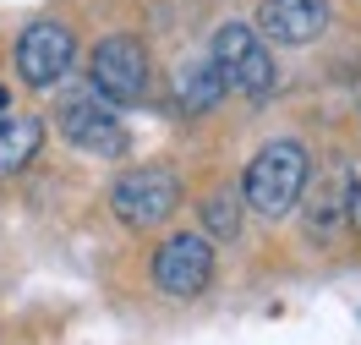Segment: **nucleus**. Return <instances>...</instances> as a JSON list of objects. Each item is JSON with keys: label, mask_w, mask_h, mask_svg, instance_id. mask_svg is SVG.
Returning a JSON list of instances; mask_svg holds the SVG:
<instances>
[{"label": "nucleus", "mask_w": 361, "mask_h": 345, "mask_svg": "<svg viewBox=\"0 0 361 345\" xmlns=\"http://www.w3.org/2000/svg\"><path fill=\"white\" fill-rule=\"evenodd\" d=\"M154 285L170 301L203 296L208 285H214V247H208V236H197V230L164 236L159 253H154Z\"/></svg>", "instance_id": "obj_6"}, {"label": "nucleus", "mask_w": 361, "mask_h": 345, "mask_svg": "<svg viewBox=\"0 0 361 345\" xmlns=\"http://www.w3.org/2000/svg\"><path fill=\"white\" fill-rule=\"evenodd\" d=\"M77 61V33L66 23H27L17 39V71L27 88H55Z\"/></svg>", "instance_id": "obj_7"}, {"label": "nucleus", "mask_w": 361, "mask_h": 345, "mask_svg": "<svg viewBox=\"0 0 361 345\" xmlns=\"http://www.w3.org/2000/svg\"><path fill=\"white\" fill-rule=\"evenodd\" d=\"M0 115H11V93H6V83H0Z\"/></svg>", "instance_id": "obj_13"}, {"label": "nucleus", "mask_w": 361, "mask_h": 345, "mask_svg": "<svg viewBox=\"0 0 361 345\" xmlns=\"http://www.w3.org/2000/svg\"><path fill=\"white\" fill-rule=\"evenodd\" d=\"M39 148H44V121L39 115H0V181L17 176Z\"/></svg>", "instance_id": "obj_9"}, {"label": "nucleus", "mask_w": 361, "mask_h": 345, "mask_svg": "<svg viewBox=\"0 0 361 345\" xmlns=\"http://www.w3.org/2000/svg\"><path fill=\"white\" fill-rule=\"evenodd\" d=\"M203 230H208V236H219V241H235V236H241V198H235L230 186H214V192H208Z\"/></svg>", "instance_id": "obj_11"}, {"label": "nucleus", "mask_w": 361, "mask_h": 345, "mask_svg": "<svg viewBox=\"0 0 361 345\" xmlns=\"http://www.w3.org/2000/svg\"><path fill=\"white\" fill-rule=\"evenodd\" d=\"M312 181V154L301 148V143L279 138L269 148H257V159L247 164V176H241V198H247L252 214H263V219H285L295 203H301V192Z\"/></svg>", "instance_id": "obj_1"}, {"label": "nucleus", "mask_w": 361, "mask_h": 345, "mask_svg": "<svg viewBox=\"0 0 361 345\" xmlns=\"http://www.w3.org/2000/svg\"><path fill=\"white\" fill-rule=\"evenodd\" d=\"M55 126H61V138H66L77 154H88V159H121V154L132 148V138H126V126H121L115 104H104L93 88L61 99Z\"/></svg>", "instance_id": "obj_3"}, {"label": "nucleus", "mask_w": 361, "mask_h": 345, "mask_svg": "<svg viewBox=\"0 0 361 345\" xmlns=\"http://www.w3.org/2000/svg\"><path fill=\"white\" fill-rule=\"evenodd\" d=\"M208 66L219 71L225 93H241V99H269L279 88V66L269 55V39L247 23H225L214 28L208 39Z\"/></svg>", "instance_id": "obj_2"}, {"label": "nucleus", "mask_w": 361, "mask_h": 345, "mask_svg": "<svg viewBox=\"0 0 361 345\" xmlns=\"http://www.w3.org/2000/svg\"><path fill=\"white\" fill-rule=\"evenodd\" d=\"M176 203H180V181H176V170H164V164H137V170H126L110 186V208L126 230L164 225L176 214Z\"/></svg>", "instance_id": "obj_4"}, {"label": "nucleus", "mask_w": 361, "mask_h": 345, "mask_svg": "<svg viewBox=\"0 0 361 345\" xmlns=\"http://www.w3.org/2000/svg\"><path fill=\"white\" fill-rule=\"evenodd\" d=\"M219 99H225V83H219V71L208 66V61H203V66H192V71L176 83V104H180V115H208Z\"/></svg>", "instance_id": "obj_10"}, {"label": "nucleus", "mask_w": 361, "mask_h": 345, "mask_svg": "<svg viewBox=\"0 0 361 345\" xmlns=\"http://www.w3.org/2000/svg\"><path fill=\"white\" fill-rule=\"evenodd\" d=\"M345 225L361 236V176H350V192H345Z\"/></svg>", "instance_id": "obj_12"}, {"label": "nucleus", "mask_w": 361, "mask_h": 345, "mask_svg": "<svg viewBox=\"0 0 361 345\" xmlns=\"http://www.w3.org/2000/svg\"><path fill=\"white\" fill-rule=\"evenodd\" d=\"M329 28V0H263L257 6V33L274 44H312Z\"/></svg>", "instance_id": "obj_8"}, {"label": "nucleus", "mask_w": 361, "mask_h": 345, "mask_svg": "<svg viewBox=\"0 0 361 345\" xmlns=\"http://www.w3.org/2000/svg\"><path fill=\"white\" fill-rule=\"evenodd\" d=\"M148 49L137 44L132 33H110V39H99L88 61V83L93 93L104 99V104H137L142 93H148Z\"/></svg>", "instance_id": "obj_5"}]
</instances>
